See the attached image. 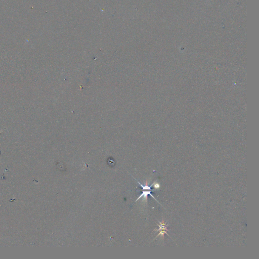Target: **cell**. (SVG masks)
Masks as SVG:
<instances>
[{
  "mask_svg": "<svg viewBox=\"0 0 259 259\" xmlns=\"http://www.w3.org/2000/svg\"><path fill=\"white\" fill-rule=\"evenodd\" d=\"M158 222L160 223L158 224V226L159 228L158 229H155V231H156V232L159 231V233L156 236L155 238H158V236H161V238H164L165 234H166V235H168V236H169V235H168V233H167V232L169 231V230L167 229L166 226H168V224L166 225V223L164 220L162 222H160V221H158Z\"/></svg>",
  "mask_w": 259,
  "mask_h": 259,
  "instance_id": "obj_1",
  "label": "cell"
},
{
  "mask_svg": "<svg viewBox=\"0 0 259 259\" xmlns=\"http://www.w3.org/2000/svg\"><path fill=\"white\" fill-rule=\"evenodd\" d=\"M152 190H143V192H142V193L139 196V198H137V199L136 200V201L135 202H136L137 201H138L139 199H140L141 198H143V199H142V201H144V203H147V196H148V195H150L151 197H152L155 200H156V201H158H158L156 200V198L154 197V196H153L151 194V192ZM160 204V203H158Z\"/></svg>",
  "mask_w": 259,
  "mask_h": 259,
  "instance_id": "obj_2",
  "label": "cell"
},
{
  "mask_svg": "<svg viewBox=\"0 0 259 259\" xmlns=\"http://www.w3.org/2000/svg\"><path fill=\"white\" fill-rule=\"evenodd\" d=\"M151 187L153 186L154 188H155V189H158L159 188H160V185L159 183H157L156 182H155L154 183H153L151 185Z\"/></svg>",
  "mask_w": 259,
  "mask_h": 259,
  "instance_id": "obj_3",
  "label": "cell"
}]
</instances>
